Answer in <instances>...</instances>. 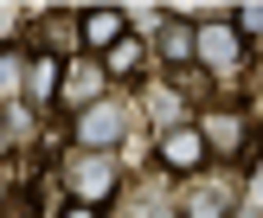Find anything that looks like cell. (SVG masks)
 Segmentation results:
<instances>
[{
    "label": "cell",
    "instance_id": "cell-1",
    "mask_svg": "<svg viewBox=\"0 0 263 218\" xmlns=\"http://www.w3.org/2000/svg\"><path fill=\"white\" fill-rule=\"evenodd\" d=\"M64 192H71V205H84V212H103V205L122 192V161L77 148V161H64Z\"/></svg>",
    "mask_w": 263,
    "mask_h": 218
},
{
    "label": "cell",
    "instance_id": "cell-2",
    "mask_svg": "<svg viewBox=\"0 0 263 218\" xmlns=\"http://www.w3.org/2000/svg\"><path fill=\"white\" fill-rule=\"evenodd\" d=\"M244 58H251V38L238 32V19L231 13H205L199 19V71L212 84H225V77L244 71Z\"/></svg>",
    "mask_w": 263,
    "mask_h": 218
},
{
    "label": "cell",
    "instance_id": "cell-3",
    "mask_svg": "<svg viewBox=\"0 0 263 218\" xmlns=\"http://www.w3.org/2000/svg\"><path fill=\"white\" fill-rule=\"evenodd\" d=\"M26 51H39V64H71V58H84L77 13H39V19H26Z\"/></svg>",
    "mask_w": 263,
    "mask_h": 218
},
{
    "label": "cell",
    "instance_id": "cell-4",
    "mask_svg": "<svg viewBox=\"0 0 263 218\" xmlns=\"http://www.w3.org/2000/svg\"><path fill=\"white\" fill-rule=\"evenodd\" d=\"M103 90H109V71H103V58H71V64L58 71V96H51V103H58V109L77 122L84 109H97V103H103Z\"/></svg>",
    "mask_w": 263,
    "mask_h": 218
},
{
    "label": "cell",
    "instance_id": "cell-5",
    "mask_svg": "<svg viewBox=\"0 0 263 218\" xmlns=\"http://www.w3.org/2000/svg\"><path fill=\"white\" fill-rule=\"evenodd\" d=\"M122 135H128V103H122V96H103L97 109H84V115L71 122V141H77L84 154H116Z\"/></svg>",
    "mask_w": 263,
    "mask_h": 218
},
{
    "label": "cell",
    "instance_id": "cell-6",
    "mask_svg": "<svg viewBox=\"0 0 263 218\" xmlns=\"http://www.w3.org/2000/svg\"><path fill=\"white\" fill-rule=\"evenodd\" d=\"M154 161L167 167V173H205V161H212V148H205L199 122H167L161 128V148H154Z\"/></svg>",
    "mask_w": 263,
    "mask_h": 218
},
{
    "label": "cell",
    "instance_id": "cell-7",
    "mask_svg": "<svg viewBox=\"0 0 263 218\" xmlns=\"http://www.w3.org/2000/svg\"><path fill=\"white\" fill-rule=\"evenodd\" d=\"M167 71H199V19L193 13H161V32H154Z\"/></svg>",
    "mask_w": 263,
    "mask_h": 218
},
{
    "label": "cell",
    "instance_id": "cell-8",
    "mask_svg": "<svg viewBox=\"0 0 263 218\" xmlns=\"http://www.w3.org/2000/svg\"><path fill=\"white\" fill-rule=\"evenodd\" d=\"M77 32H84V58H109V51L128 38V13H116V7H84V13H77Z\"/></svg>",
    "mask_w": 263,
    "mask_h": 218
},
{
    "label": "cell",
    "instance_id": "cell-9",
    "mask_svg": "<svg viewBox=\"0 0 263 218\" xmlns=\"http://www.w3.org/2000/svg\"><path fill=\"white\" fill-rule=\"evenodd\" d=\"M64 199H71V192H64V173H39L32 186H26V212L32 218H64L71 212Z\"/></svg>",
    "mask_w": 263,
    "mask_h": 218
},
{
    "label": "cell",
    "instance_id": "cell-10",
    "mask_svg": "<svg viewBox=\"0 0 263 218\" xmlns=\"http://www.w3.org/2000/svg\"><path fill=\"white\" fill-rule=\"evenodd\" d=\"M103 71H109V84H116V77H122V84H141V71H148V45H141V38L128 32L122 45H116L109 58H103Z\"/></svg>",
    "mask_w": 263,
    "mask_h": 218
},
{
    "label": "cell",
    "instance_id": "cell-11",
    "mask_svg": "<svg viewBox=\"0 0 263 218\" xmlns=\"http://www.w3.org/2000/svg\"><path fill=\"white\" fill-rule=\"evenodd\" d=\"M238 205H231V192H218V186H193L186 192V205H180V218H231Z\"/></svg>",
    "mask_w": 263,
    "mask_h": 218
},
{
    "label": "cell",
    "instance_id": "cell-12",
    "mask_svg": "<svg viewBox=\"0 0 263 218\" xmlns=\"http://www.w3.org/2000/svg\"><path fill=\"white\" fill-rule=\"evenodd\" d=\"M26 71H32V51H26V45H7V51H0V96H26Z\"/></svg>",
    "mask_w": 263,
    "mask_h": 218
},
{
    "label": "cell",
    "instance_id": "cell-13",
    "mask_svg": "<svg viewBox=\"0 0 263 218\" xmlns=\"http://www.w3.org/2000/svg\"><path fill=\"white\" fill-rule=\"evenodd\" d=\"M122 218H180V205H174V192L141 186V192H128V212Z\"/></svg>",
    "mask_w": 263,
    "mask_h": 218
},
{
    "label": "cell",
    "instance_id": "cell-14",
    "mask_svg": "<svg viewBox=\"0 0 263 218\" xmlns=\"http://www.w3.org/2000/svg\"><path fill=\"white\" fill-rule=\"evenodd\" d=\"M231 19H238V32H244V38H257V32H263V7H238Z\"/></svg>",
    "mask_w": 263,
    "mask_h": 218
},
{
    "label": "cell",
    "instance_id": "cell-15",
    "mask_svg": "<svg viewBox=\"0 0 263 218\" xmlns=\"http://www.w3.org/2000/svg\"><path fill=\"white\" fill-rule=\"evenodd\" d=\"M20 32H26V26H20V13H13V7H0V51H7Z\"/></svg>",
    "mask_w": 263,
    "mask_h": 218
},
{
    "label": "cell",
    "instance_id": "cell-16",
    "mask_svg": "<svg viewBox=\"0 0 263 218\" xmlns=\"http://www.w3.org/2000/svg\"><path fill=\"white\" fill-rule=\"evenodd\" d=\"M251 212H257V218H263V161H257V167H251Z\"/></svg>",
    "mask_w": 263,
    "mask_h": 218
},
{
    "label": "cell",
    "instance_id": "cell-17",
    "mask_svg": "<svg viewBox=\"0 0 263 218\" xmlns=\"http://www.w3.org/2000/svg\"><path fill=\"white\" fill-rule=\"evenodd\" d=\"M13 148V128H7V115H0V154H7Z\"/></svg>",
    "mask_w": 263,
    "mask_h": 218
},
{
    "label": "cell",
    "instance_id": "cell-18",
    "mask_svg": "<svg viewBox=\"0 0 263 218\" xmlns=\"http://www.w3.org/2000/svg\"><path fill=\"white\" fill-rule=\"evenodd\" d=\"M64 218H97V212H84V205H71V212H64Z\"/></svg>",
    "mask_w": 263,
    "mask_h": 218
},
{
    "label": "cell",
    "instance_id": "cell-19",
    "mask_svg": "<svg viewBox=\"0 0 263 218\" xmlns=\"http://www.w3.org/2000/svg\"><path fill=\"white\" fill-rule=\"evenodd\" d=\"M7 199H13V192H7V186H0V218H7Z\"/></svg>",
    "mask_w": 263,
    "mask_h": 218
}]
</instances>
